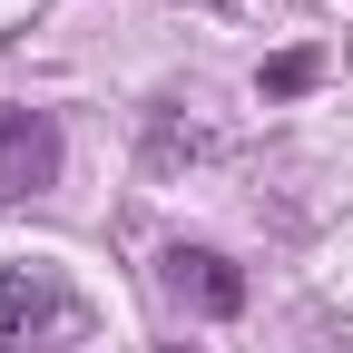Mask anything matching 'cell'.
Returning <instances> with one entry per match:
<instances>
[{"label": "cell", "mask_w": 353, "mask_h": 353, "mask_svg": "<svg viewBox=\"0 0 353 353\" xmlns=\"http://www.w3.org/2000/svg\"><path fill=\"white\" fill-rule=\"evenodd\" d=\"M59 187V128L39 108H0V196H39Z\"/></svg>", "instance_id": "obj_2"}, {"label": "cell", "mask_w": 353, "mask_h": 353, "mask_svg": "<svg viewBox=\"0 0 353 353\" xmlns=\"http://www.w3.org/2000/svg\"><path fill=\"white\" fill-rule=\"evenodd\" d=\"M79 334H88V304L59 265L0 255V353H69Z\"/></svg>", "instance_id": "obj_1"}, {"label": "cell", "mask_w": 353, "mask_h": 353, "mask_svg": "<svg viewBox=\"0 0 353 353\" xmlns=\"http://www.w3.org/2000/svg\"><path fill=\"white\" fill-rule=\"evenodd\" d=\"M157 275H167V294H176V304H196V314H236V304H245V275H236L216 245H176Z\"/></svg>", "instance_id": "obj_3"}, {"label": "cell", "mask_w": 353, "mask_h": 353, "mask_svg": "<svg viewBox=\"0 0 353 353\" xmlns=\"http://www.w3.org/2000/svg\"><path fill=\"white\" fill-rule=\"evenodd\" d=\"M294 88H314V50H285V59H265V99H294Z\"/></svg>", "instance_id": "obj_4"}]
</instances>
